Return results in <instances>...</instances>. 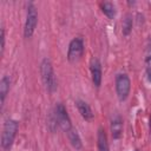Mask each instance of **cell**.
Masks as SVG:
<instances>
[{
  "mask_svg": "<svg viewBox=\"0 0 151 151\" xmlns=\"http://www.w3.org/2000/svg\"><path fill=\"white\" fill-rule=\"evenodd\" d=\"M54 114H55V118H57V122H58V125L60 126V129L65 132H67L68 130L72 129V123H71V118L67 113V110L66 107L58 103L55 105V109H54Z\"/></svg>",
  "mask_w": 151,
  "mask_h": 151,
  "instance_id": "cell-6",
  "label": "cell"
},
{
  "mask_svg": "<svg viewBox=\"0 0 151 151\" xmlns=\"http://www.w3.org/2000/svg\"><path fill=\"white\" fill-rule=\"evenodd\" d=\"M90 71H91V78H92L93 85L96 87H99L101 84V64H100L99 59L93 58L91 60Z\"/></svg>",
  "mask_w": 151,
  "mask_h": 151,
  "instance_id": "cell-7",
  "label": "cell"
},
{
  "mask_svg": "<svg viewBox=\"0 0 151 151\" xmlns=\"http://www.w3.org/2000/svg\"><path fill=\"white\" fill-rule=\"evenodd\" d=\"M149 125H150V133H151V116H150V124Z\"/></svg>",
  "mask_w": 151,
  "mask_h": 151,
  "instance_id": "cell-18",
  "label": "cell"
},
{
  "mask_svg": "<svg viewBox=\"0 0 151 151\" xmlns=\"http://www.w3.org/2000/svg\"><path fill=\"white\" fill-rule=\"evenodd\" d=\"M84 53V40L81 37H76L73 38L70 44H68V50H67V59L71 63L78 61Z\"/></svg>",
  "mask_w": 151,
  "mask_h": 151,
  "instance_id": "cell-5",
  "label": "cell"
},
{
  "mask_svg": "<svg viewBox=\"0 0 151 151\" xmlns=\"http://www.w3.org/2000/svg\"><path fill=\"white\" fill-rule=\"evenodd\" d=\"M38 25V12L37 7L33 2H29L27 5V13H26V20L24 25V37L31 38L35 31V27Z\"/></svg>",
  "mask_w": 151,
  "mask_h": 151,
  "instance_id": "cell-3",
  "label": "cell"
},
{
  "mask_svg": "<svg viewBox=\"0 0 151 151\" xmlns=\"http://www.w3.org/2000/svg\"><path fill=\"white\" fill-rule=\"evenodd\" d=\"M133 151H138V150H133Z\"/></svg>",
  "mask_w": 151,
  "mask_h": 151,
  "instance_id": "cell-19",
  "label": "cell"
},
{
  "mask_svg": "<svg viewBox=\"0 0 151 151\" xmlns=\"http://www.w3.org/2000/svg\"><path fill=\"white\" fill-rule=\"evenodd\" d=\"M40 74H41V79L42 83L46 87V90L50 93H53L57 90V78H55V73L52 66V63L50 61V59L44 58L40 63Z\"/></svg>",
  "mask_w": 151,
  "mask_h": 151,
  "instance_id": "cell-2",
  "label": "cell"
},
{
  "mask_svg": "<svg viewBox=\"0 0 151 151\" xmlns=\"http://www.w3.org/2000/svg\"><path fill=\"white\" fill-rule=\"evenodd\" d=\"M101 11H103V13H104L109 19H113V18L116 17V13H117L114 5H113L112 2H110V1H104V2L101 4Z\"/></svg>",
  "mask_w": 151,
  "mask_h": 151,
  "instance_id": "cell-13",
  "label": "cell"
},
{
  "mask_svg": "<svg viewBox=\"0 0 151 151\" xmlns=\"http://www.w3.org/2000/svg\"><path fill=\"white\" fill-rule=\"evenodd\" d=\"M131 90V80L126 73H118L116 76V93L120 101L127 99Z\"/></svg>",
  "mask_w": 151,
  "mask_h": 151,
  "instance_id": "cell-4",
  "label": "cell"
},
{
  "mask_svg": "<svg viewBox=\"0 0 151 151\" xmlns=\"http://www.w3.org/2000/svg\"><path fill=\"white\" fill-rule=\"evenodd\" d=\"M66 133H67V138H68L71 145H72L76 150H81V147H83V142H81V138H80L78 131L72 127V129L68 130Z\"/></svg>",
  "mask_w": 151,
  "mask_h": 151,
  "instance_id": "cell-12",
  "label": "cell"
},
{
  "mask_svg": "<svg viewBox=\"0 0 151 151\" xmlns=\"http://www.w3.org/2000/svg\"><path fill=\"white\" fill-rule=\"evenodd\" d=\"M0 40H1V54L4 53L5 50V41H6V37H5V28L1 27V35H0Z\"/></svg>",
  "mask_w": 151,
  "mask_h": 151,
  "instance_id": "cell-15",
  "label": "cell"
},
{
  "mask_svg": "<svg viewBox=\"0 0 151 151\" xmlns=\"http://www.w3.org/2000/svg\"><path fill=\"white\" fill-rule=\"evenodd\" d=\"M147 79H149V81L151 83V70H147Z\"/></svg>",
  "mask_w": 151,
  "mask_h": 151,
  "instance_id": "cell-17",
  "label": "cell"
},
{
  "mask_svg": "<svg viewBox=\"0 0 151 151\" xmlns=\"http://www.w3.org/2000/svg\"><path fill=\"white\" fill-rule=\"evenodd\" d=\"M132 24H133V20H132V15L131 14H126L124 20H123V24H122V33L127 37L131 31H132Z\"/></svg>",
  "mask_w": 151,
  "mask_h": 151,
  "instance_id": "cell-14",
  "label": "cell"
},
{
  "mask_svg": "<svg viewBox=\"0 0 151 151\" xmlns=\"http://www.w3.org/2000/svg\"><path fill=\"white\" fill-rule=\"evenodd\" d=\"M19 129V124L15 119L8 118L5 120L4 126H2V132H1V139H0V145L4 151H9L14 139L17 137V132Z\"/></svg>",
  "mask_w": 151,
  "mask_h": 151,
  "instance_id": "cell-1",
  "label": "cell"
},
{
  "mask_svg": "<svg viewBox=\"0 0 151 151\" xmlns=\"http://www.w3.org/2000/svg\"><path fill=\"white\" fill-rule=\"evenodd\" d=\"M123 134V120L119 116H114L111 120V136L113 139H119Z\"/></svg>",
  "mask_w": 151,
  "mask_h": 151,
  "instance_id": "cell-10",
  "label": "cell"
},
{
  "mask_svg": "<svg viewBox=\"0 0 151 151\" xmlns=\"http://www.w3.org/2000/svg\"><path fill=\"white\" fill-rule=\"evenodd\" d=\"M97 146H98V151H110L107 136L103 127H99L97 132Z\"/></svg>",
  "mask_w": 151,
  "mask_h": 151,
  "instance_id": "cell-11",
  "label": "cell"
},
{
  "mask_svg": "<svg viewBox=\"0 0 151 151\" xmlns=\"http://www.w3.org/2000/svg\"><path fill=\"white\" fill-rule=\"evenodd\" d=\"M146 64H147L149 66H151V53L146 57Z\"/></svg>",
  "mask_w": 151,
  "mask_h": 151,
  "instance_id": "cell-16",
  "label": "cell"
},
{
  "mask_svg": "<svg viewBox=\"0 0 151 151\" xmlns=\"http://www.w3.org/2000/svg\"><path fill=\"white\" fill-rule=\"evenodd\" d=\"M76 105H77V109H78L80 116H81L85 120H92V119H93L94 114H93V112H92L90 105H88L86 101H84V100H81V99H78V100L76 101Z\"/></svg>",
  "mask_w": 151,
  "mask_h": 151,
  "instance_id": "cell-9",
  "label": "cell"
},
{
  "mask_svg": "<svg viewBox=\"0 0 151 151\" xmlns=\"http://www.w3.org/2000/svg\"><path fill=\"white\" fill-rule=\"evenodd\" d=\"M9 87H11V79L8 76H2L1 80H0V106H1V110L5 105V100H6V97L9 92Z\"/></svg>",
  "mask_w": 151,
  "mask_h": 151,
  "instance_id": "cell-8",
  "label": "cell"
}]
</instances>
